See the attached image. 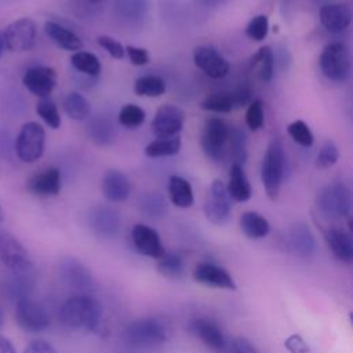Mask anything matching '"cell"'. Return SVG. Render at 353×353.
<instances>
[{"label":"cell","mask_w":353,"mask_h":353,"mask_svg":"<svg viewBox=\"0 0 353 353\" xmlns=\"http://www.w3.org/2000/svg\"><path fill=\"white\" fill-rule=\"evenodd\" d=\"M59 319L68 328L97 332L102 323V305L91 295L77 294L63 302Z\"/></svg>","instance_id":"6da1fadb"},{"label":"cell","mask_w":353,"mask_h":353,"mask_svg":"<svg viewBox=\"0 0 353 353\" xmlns=\"http://www.w3.org/2000/svg\"><path fill=\"white\" fill-rule=\"evenodd\" d=\"M285 172V152L281 141L273 138L263 154L261 165V179L268 197L274 201L279 197Z\"/></svg>","instance_id":"7a4b0ae2"},{"label":"cell","mask_w":353,"mask_h":353,"mask_svg":"<svg viewBox=\"0 0 353 353\" xmlns=\"http://www.w3.org/2000/svg\"><path fill=\"white\" fill-rule=\"evenodd\" d=\"M170 327L160 319L146 317L128 324L125 336L134 346L148 347L165 342L170 338Z\"/></svg>","instance_id":"3957f363"},{"label":"cell","mask_w":353,"mask_h":353,"mask_svg":"<svg viewBox=\"0 0 353 353\" xmlns=\"http://www.w3.org/2000/svg\"><path fill=\"white\" fill-rule=\"evenodd\" d=\"M323 74L336 83H343L350 76V52L342 43H331L324 47L319 58Z\"/></svg>","instance_id":"277c9868"},{"label":"cell","mask_w":353,"mask_h":353,"mask_svg":"<svg viewBox=\"0 0 353 353\" xmlns=\"http://www.w3.org/2000/svg\"><path fill=\"white\" fill-rule=\"evenodd\" d=\"M229 125L219 117L207 119L201 132V149L212 161H222L228 153Z\"/></svg>","instance_id":"5b68a950"},{"label":"cell","mask_w":353,"mask_h":353,"mask_svg":"<svg viewBox=\"0 0 353 353\" xmlns=\"http://www.w3.org/2000/svg\"><path fill=\"white\" fill-rule=\"evenodd\" d=\"M46 132L44 128L36 123H25L15 139V153L23 163H34L44 153Z\"/></svg>","instance_id":"8992f818"},{"label":"cell","mask_w":353,"mask_h":353,"mask_svg":"<svg viewBox=\"0 0 353 353\" xmlns=\"http://www.w3.org/2000/svg\"><path fill=\"white\" fill-rule=\"evenodd\" d=\"M317 205L330 218H345L350 215L352 196L349 188L341 182L323 188L317 196Z\"/></svg>","instance_id":"52a82bcc"},{"label":"cell","mask_w":353,"mask_h":353,"mask_svg":"<svg viewBox=\"0 0 353 353\" xmlns=\"http://www.w3.org/2000/svg\"><path fill=\"white\" fill-rule=\"evenodd\" d=\"M0 261L14 274H26L33 270L28 250L15 236L4 230H0Z\"/></svg>","instance_id":"ba28073f"},{"label":"cell","mask_w":353,"mask_h":353,"mask_svg":"<svg viewBox=\"0 0 353 353\" xmlns=\"http://www.w3.org/2000/svg\"><path fill=\"white\" fill-rule=\"evenodd\" d=\"M4 47L11 52H25L34 47L37 40V28L33 19L19 18L11 22L3 33Z\"/></svg>","instance_id":"9c48e42d"},{"label":"cell","mask_w":353,"mask_h":353,"mask_svg":"<svg viewBox=\"0 0 353 353\" xmlns=\"http://www.w3.org/2000/svg\"><path fill=\"white\" fill-rule=\"evenodd\" d=\"M15 321L26 332H41L50 327L51 319L40 303L23 296L17 299Z\"/></svg>","instance_id":"30bf717a"},{"label":"cell","mask_w":353,"mask_h":353,"mask_svg":"<svg viewBox=\"0 0 353 353\" xmlns=\"http://www.w3.org/2000/svg\"><path fill=\"white\" fill-rule=\"evenodd\" d=\"M204 214L208 222L214 225H223L230 218L232 199L229 197L226 185L219 179H215L208 189L204 201Z\"/></svg>","instance_id":"8fae6325"},{"label":"cell","mask_w":353,"mask_h":353,"mask_svg":"<svg viewBox=\"0 0 353 353\" xmlns=\"http://www.w3.org/2000/svg\"><path fill=\"white\" fill-rule=\"evenodd\" d=\"M185 124V112L176 105H163L157 109L150 130L156 138H171L179 135Z\"/></svg>","instance_id":"7c38bea8"},{"label":"cell","mask_w":353,"mask_h":353,"mask_svg":"<svg viewBox=\"0 0 353 353\" xmlns=\"http://www.w3.org/2000/svg\"><path fill=\"white\" fill-rule=\"evenodd\" d=\"M59 274L66 285L74 290H91L94 277L90 269L74 256H63L59 262Z\"/></svg>","instance_id":"4fadbf2b"},{"label":"cell","mask_w":353,"mask_h":353,"mask_svg":"<svg viewBox=\"0 0 353 353\" xmlns=\"http://www.w3.org/2000/svg\"><path fill=\"white\" fill-rule=\"evenodd\" d=\"M22 83L33 95L47 98L57 85V72L50 66H33L25 72Z\"/></svg>","instance_id":"5bb4252c"},{"label":"cell","mask_w":353,"mask_h":353,"mask_svg":"<svg viewBox=\"0 0 353 353\" xmlns=\"http://www.w3.org/2000/svg\"><path fill=\"white\" fill-rule=\"evenodd\" d=\"M193 61L211 79H222L229 72V62L210 46L196 47L193 50Z\"/></svg>","instance_id":"9a60e30c"},{"label":"cell","mask_w":353,"mask_h":353,"mask_svg":"<svg viewBox=\"0 0 353 353\" xmlns=\"http://www.w3.org/2000/svg\"><path fill=\"white\" fill-rule=\"evenodd\" d=\"M131 239L135 250L145 256L159 259L165 252L159 233L143 223L134 225L131 230Z\"/></svg>","instance_id":"2e32d148"},{"label":"cell","mask_w":353,"mask_h":353,"mask_svg":"<svg viewBox=\"0 0 353 353\" xmlns=\"http://www.w3.org/2000/svg\"><path fill=\"white\" fill-rule=\"evenodd\" d=\"M193 279L204 285L223 290H236V283L230 273L211 262H200L193 269Z\"/></svg>","instance_id":"e0dca14e"},{"label":"cell","mask_w":353,"mask_h":353,"mask_svg":"<svg viewBox=\"0 0 353 353\" xmlns=\"http://www.w3.org/2000/svg\"><path fill=\"white\" fill-rule=\"evenodd\" d=\"M88 223L90 228L101 237H114L121 229V218L119 212L106 205H99L91 210Z\"/></svg>","instance_id":"ac0fdd59"},{"label":"cell","mask_w":353,"mask_h":353,"mask_svg":"<svg viewBox=\"0 0 353 353\" xmlns=\"http://www.w3.org/2000/svg\"><path fill=\"white\" fill-rule=\"evenodd\" d=\"M102 193L110 203H121L131 193L128 176L119 170H108L102 178Z\"/></svg>","instance_id":"d6986e66"},{"label":"cell","mask_w":353,"mask_h":353,"mask_svg":"<svg viewBox=\"0 0 353 353\" xmlns=\"http://www.w3.org/2000/svg\"><path fill=\"white\" fill-rule=\"evenodd\" d=\"M188 328L194 336H197L208 347L221 349L225 345V336L221 327L211 319H207V317L192 319Z\"/></svg>","instance_id":"ffe728a7"},{"label":"cell","mask_w":353,"mask_h":353,"mask_svg":"<svg viewBox=\"0 0 353 353\" xmlns=\"http://www.w3.org/2000/svg\"><path fill=\"white\" fill-rule=\"evenodd\" d=\"M323 26L331 33L345 30L352 22V11L346 4H324L319 11Z\"/></svg>","instance_id":"44dd1931"},{"label":"cell","mask_w":353,"mask_h":353,"mask_svg":"<svg viewBox=\"0 0 353 353\" xmlns=\"http://www.w3.org/2000/svg\"><path fill=\"white\" fill-rule=\"evenodd\" d=\"M325 243L335 259L341 262H352L353 259V240L343 229L328 228L324 230Z\"/></svg>","instance_id":"7402d4cb"},{"label":"cell","mask_w":353,"mask_h":353,"mask_svg":"<svg viewBox=\"0 0 353 353\" xmlns=\"http://www.w3.org/2000/svg\"><path fill=\"white\" fill-rule=\"evenodd\" d=\"M287 244L290 250L302 258L310 256L316 250V239L305 223L294 225L287 234Z\"/></svg>","instance_id":"603a6c76"},{"label":"cell","mask_w":353,"mask_h":353,"mask_svg":"<svg viewBox=\"0 0 353 353\" xmlns=\"http://www.w3.org/2000/svg\"><path fill=\"white\" fill-rule=\"evenodd\" d=\"M28 189L36 196H57L61 190V172L55 167H48L33 175L28 182Z\"/></svg>","instance_id":"cb8c5ba5"},{"label":"cell","mask_w":353,"mask_h":353,"mask_svg":"<svg viewBox=\"0 0 353 353\" xmlns=\"http://www.w3.org/2000/svg\"><path fill=\"white\" fill-rule=\"evenodd\" d=\"M44 32L62 50L76 52L83 48L81 39L68 28L59 25L58 22L47 21L44 23Z\"/></svg>","instance_id":"d4e9b609"},{"label":"cell","mask_w":353,"mask_h":353,"mask_svg":"<svg viewBox=\"0 0 353 353\" xmlns=\"http://www.w3.org/2000/svg\"><path fill=\"white\" fill-rule=\"evenodd\" d=\"M229 197L237 203H244L251 199L252 189L245 175L243 165L232 164L229 171V182L226 185Z\"/></svg>","instance_id":"484cf974"},{"label":"cell","mask_w":353,"mask_h":353,"mask_svg":"<svg viewBox=\"0 0 353 353\" xmlns=\"http://www.w3.org/2000/svg\"><path fill=\"white\" fill-rule=\"evenodd\" d=\"M168 196L171 203L179 208H189L194 201L190 182L179 175H171L168 178Z\"/></svg>","instance_id":"4316f807"},{"label":"cell","mask_w":353,"mask_h":353,"mask_svg":"<svg viewBox=\"0 0 353 353\" xmlns=\"http://www.w3.org/2000/svg\"><path fill=\"white\" fill-rule=\"evenodd\" d=\"M240 228L243 233L250 239H262L270 232L268 219L255 211H245L241 214Z\"/></svg>","instance_id":"83f0119b"},{"label":"cell","mask_w":353,"mask_h":353,"mask_svg":"<svg viewBox=\"0 0 353 353\" xmlns=\"http://www.w3.org/2000/svg\"><path fill=\"white\" fill-rule=\"evenodd\" d=\"M181 146L182 141L179 135L171 138H157L145 148V154L152 159L174 156L181 150Z\"/></svg>","instance_id":"f1b7e54d"},{"label":"cell","mask_w":353,"mask_h":353,"mask_svg":"<svg viewBox=\"0 0 353 353\" xmlns=\"http://www.w3.org/2000/svg\"><path fill=\"white\" fill-rule=\"evenodd\" d=\"M63 109L72 120H84L91 113V103L84 95L73 91L65 97Z\"/></svg>","instance_id":"f546056e"},{"label":"cell","mask_w":353,"mask_h":353,"mask_svg":"<svg viewBox=\"0 0 353 353\" xmlns=\"http://www.w3.org/2000/svg\"><path fill=\"white\" fill-rule=\"evenodd\" d=\"M70 62L76 70L90 77H97L101 73L102 65L98 57L88 51H76L70 57Z\"/></svg>","instance_id":"4dcf8cb0"},{"label":"cell","mask_w":353,"mask_h":353,"mask_svg":"<svg viewBox=\"0 0 353 353\" xmlns=\"http://www.w3.org/2000/svg\"><path fill=\"white\" fill-rule=\"evenodd\" d=\"M134 92L138 97H161L165 92V81L156 74L141 76L135 80Z\"/></svg>","instance_id":"1f68e13d"},{"label":"cell","mask_w":353,"mask_h":353,"mask_svg":"<svg viewBox=\"0 0 353 353\" xmlns=\"http://www.w3.org/2000/svg\"><path fill=\"white\" fill-rule=\"evenodd\" d=\"M250 66H259V77L263 81H270L274 72V55L269 46L261 47L251 58Z\"/></svg>","instance_id":"d6a6232c"},{"label":"cell","mask_w":353,"mask_h":353,"mask_svg":"<svg viewBox=\"0 0 353 353\" xmlns=\"http://www.w3.org/2000/svg\"><path fill=\"white\" fill-rule=\"evenodd\" d=\"M229 153L233 160L232 164L244 165L247 160V137L245 132L240 128H230L229 131Z\"/></svg>","instance_id":"836d02e7"},{"label":"cell","mask_w":353,"mask_h":353,"mask_svg":"<svg viewBox=\"0 0 353 353\" xmlns=\"http://www.w3.org/2000/svg\"><path fill=\"white\" fill-rule=\"evenodd\" d=\"M149 8L148 0H116L117 14L127 21H139L142 19Z\"/></svg>","instance_id":"e575fe53"},{"label":"cell","mask_w":353,"mask_h":353,"mask_svg":"<svg viewBox=\"0 0 353 353\" xmlns=\"http://www.w3.org/2000/svg\"><path fill=\"white\" fill-rule=\"evenodd\" d=\"M88 134L95 143L106 145L114 138V128L110 120L105 117H97L91 121L88 127Z\"/></svg>","instance_id":"d590c367"},{"label":"cell","mask_w":353,"mask_h":353,"mask_svg":"<svg viewBox=\"0 0 353 353\" xmlns=\"http://www.w3.org/2000/svg\"><path fill=\"white\" fill-rule=\"evenodd\" d=\"M201 108L208 112L228 113L234 108L233 94L230 92H214L205 97L201 102Z\"/></svg>","instance_id":"8d00e7d4"},{"label":"cell","mask_w":353,"mask_h":353,"mask_svg":"<svg viewBox=\"0 0 353 353\" xmlns=\"http://www.w3.org/2000/svg\"><path fill=\"white\" fill-rule=\"evenodd\" d=\"M36 112L44 120V123L48 127H51L54 130L59 128L61 116H59V112H58V108H57L55 102L50 97L39 99V102L36 105Z\"/></svg>","instance_id":"74e56055"},{"label":"cell","mask_w":353,"mask_h":353,"mask_svg":"<svg viewBox=\"0 0 353 353\" xmlns=\"http://www.w3.org/2000/svg\"><path fill=\"white\" fill-rule=\"evenodd\" d=\"M157 270L165 277H178L183 272V259L175 252H164L159 258Z\"/></svg>","instance_id":"f35d334b"},{"label":"cell","mask_w":353,"mask_h":353,"mask_svg":"<svg viewBox=\"0 0 353 353\" xmlns=\"http://www.w3.org/2000/svg\"><path fill=\"white\" fill-rule=\"evenodd\" d=\"M145 116V110L141 106L135 103H127L119 112V121L127 128H138L143 124Z\"/></svg>","instance_id":"ab89813d"},{"label":"cell","mask_w":353,"mask_h":353,"mask_svg":"<svg viewBox=\"0 0 353 353\" xmlns=\"http://www.w3.org/2000/svg\"><path fill=\"white\" fill-rule=\"evenodd\" d=\"M287 132L294 142H296L303 148H310L314 142L313 132L303 120H295L290 123L287 127Z\"/></svg>","instance_id":"60d3db41"},{"label":"cell","mask_w":353,"mask_h":353,"mask_svg":"<svg viewBox=\"0 0 353 353\" xmlns=\"http://www.w3.org/2000/svg\"><path fill=\"white\" fill-rule=\"evenodd\" d=\"M339 159V150L338 146L332 141H325L321 146V149L317 153L316 157V167L319 170H327L331 168L334 164H336Z\"/></svg>","instance_id":"b9f144b4"},{"label":"cell","mask_w":353,"mask_h":353,"mask_svg":"<svg viewBox=\"0 0 353 353\" xmlns=\"http://www.w3.org/2000/svg\"><path fill=\"white\" fill-rule=\"evenodd\" d=\"M141 210L148 216L157 218V216L164 215V212L167 211V205H165L164 199L160 194L150 193V194H146L145 197H142Z\"/></svg>","instance_id":"7bdbcfd3"},{"label":"cell","mask_w":353,"mask_h":353,"mask_svg":"<svg viewBox=\"0 0 353 353\" xmlns=\"http://www.w3.org/2000/svg\"><path fill=\"white\" fill-rule=\"evenodd\" d=\"M265 121L263 103L261 99H254L250 102L245 112V124L251 131H258L262 128Z\"/></svg>","instance_id":"ee69618b"},{"label":"cell","mask_w":353,"mask_h":353,"mask_svg":"<svg viewBox=\"0 0 353 353\" xmlns=\"http://www.w3.org/2000/svg\"><path fill=\"white\" fill-rule=\"evenodd\" d=\"M268 30H269V19L263 14L254 17L245 26V34L255 41H262L268 36Z\"/></svg>","instance_id":"f6af8a7d"},{"label":"cell","mask_w":353,"mask_h":353,"mask_svg":"<svg viewBox=\"0 0 353 353\" xmlns=\"http://www.w3.org/2000/svg\"><path fill=\"white\" fill-rule=\"evenodd\" d=\"M98 44L110 55V57H113L114 59H121V58H124V55H125V50H124V47L121 46V43H119L116 39H113V37H110V36H105V34H102V36H98Z\"/></svg>","instance_id":"bcb514c9"},{"label":"cell","mask_w":353,"mask_h":353,"mask_svg":"<svg viewBox=\"0 0 353 353\" xmlns=\"http://www.w3.org/2000/svg\"><path fill=\"white\" fill-rule=\"evenodd\" d=\"M284 346L290 353H312L309 345L306 343V341L298 335V334H292L290 335L285 341H284Z\"/></svg>","instance_id":"7dc6e473"},{"label":"cell","mask_w":353,"mask_h":353,"mask_svg":"<svg viewBox=\"0 0 353 353\" xmlns=\"http://www.w3.org/2000/svg\"><path fill=\"white\" fill-rule=\"evenodd\" d=\"M124 50H125L128 59L132 65L143 66V65L149 63V52L145 48L135 47V46H127Z\"/></svg>","instance_id":"c3c4849f"},{"label":"cell","mask_w":353,"mask_h":353,"mask_svg":"<svg viewBox=\"0 0 353 353\" xmlns=\"http://www.w3.org/2000/svg\"><path fill=\"white\" fill-rule=\"evenodd\" d=\"M251 94H252V90H251V85L245 81V83H241L239 85V88L236 90V92L233 94V99H234V105H239V106H243L245 103H248L251 101Z\"/></svg>","instance_id":"681fc988"},{"label":"cell","mask_w":353,"mask_h":353,"mask_svg":"<svg viewBox=\"0 0 353 353\" xmlns=\"http://www.w3.org/2000/svg\"><path fill=\"white\" fill-rule=\"evenodd\" d=\"M23 353H57V350L51 343H48L43 339H37V341L30 342L23 349Z\"/></svg>","instance_id":"f907efd6"},{"label":"cell","mask_w":353,"mask_h":353,"mask_svg":"<svg viewBox=\"0 0 353 353\" xmlns=\"http://www.w3.org/2000/svg\"><path fill=\"white\" fill-rule=\"evenodd\" d=\"M232 352L233 353H259L256 347L245 338L239 336L234 338L232 342Z\"/></svg>","instance_id":"816d5d0a"},{"label":"cell","mask_w":353,"mask_h":353,"mask_svg":"<svg viewBox=\"0 0 353 353\" xmlns=\"http://www.w3.org/2000/svg\"><path fill=\"white\" fill-rule=\"evenodd\" d=\"M0 353H17L14 345L3 335H0Z\"/></svg>","instance_id":"f5cc1de1"},{"label":"cell","mask_w":353,"mask_h":353,"mask_svg":"<svg viewBox=\"0 0 353 353\" xmlns=\"http://www.w3.org/2000/svg\"><path fill=\"white\" fill-rule=\"evenodd\" d=\"M225 0H199L200 4L205 6V7H216L219 4H222Z\"/></svg>","instance_id":"db71d44e"},{"label":"cell","mask_w":353,"mask_h":353,"mask_svg":"<svg viewBox=\"0 0 353 353\" xmlns=\"http://www.w3.org/2000/svg\"><path fill=\"white\" fill-rule=\"evenodd\" d=\"M6 50V47H4V40H3V33L0 32V57H1V54H3V51Z\"/></svg>","instance_id":"11a10c76"},{"label":"cell","mask_w":353,"mask_h":353,"mask_svg":"<svg viewBox=\"0 0 353 353\" xmlns=\"http://www.w3.org/2000/svg\"><path fill=\"white\" fill-rule=\"evenodd\" d=\"M3 323H4V314H3V310L0 307V327L3 325Z\"/></svg>","instance_id":"9f6ffc18"},{"label":"cell","mask_w":353,"mask_h":353,"mask_svg":"<svg viewBox=\"0 0 353 353\" xmlns=\"http://www.w3.org/2000/svg\"><path fill=\"white\" fill-rule=\"evenodd\" d=\"M90 3H99V1H102V0H88Z\"/></svg>","instance_id":"6f0895ef"},{"label":"cell","mask_w":353,"mask_h":353,"mask_svg":"<svg viewBox=\"0 0 353 353\" xmlns=\"http://www.w3.org/2000/svg\"><path fill=\"white\" fill-rule=\"evenodd\" d=\"M1 219H3V212H1V208H0V222H1Z\"/></svg>","instance_id":"680465c9"}]
</instances>
